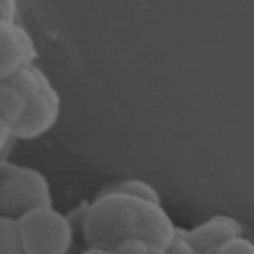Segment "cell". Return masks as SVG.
<instances>
[{"label": "cell", "instance_id": "6da1fadb", "mask_svg": "<svg viewBox=\"0 0 254 254\" xmlns=\"http://www.w3.org/2000/svg\"><path fill=\"white\" fill-rule=\"evenodd\" d=\"M75 224L85 246L93 248H113L127 240H143L167 250L177 234V224L161 200L107 187L77 208Z\"/></svg>", "mask_w": 254, "mask_h": 254}, {"label": "cell", "instance_id": "7a4b0ae2", "mask_svg": "<svg viewBox=\"0 0 254 254\" xmlns=\"http://www.w3.org/2000/svg\"><path fill=\"white\" fill-rule=\"evenodd\" d=\"M10 81L24 95V113L12 127L14 141H34L50 133L62 113V97L50 75L34 65L18 71Z\"/></svg>", "mask_w": 254, "mask_h": 254}, {"label": "cell", "instance_id": "3957f363", "mask_svg": "<svg viewBox=\"0 0 254 254\" xmlns=\"http://www.w3.org/2000/svg\"><path fill=\"white\" fill-rule=\"evenodd\" d=\"M54 206L52 187L46 175L34 167L0 161V216L20 218L22 214Z\"/></svg>", "mask_w": 254, "mask_h": 254}, {"label": "cell", "instance_id": "277c9868", "mask_svg": "<svg viewBox=\"0 0 254 254\" xmlns=\"http://www.w3.org/2000/svg\"><path fill=\"white\" fill-rule=\"evenodd\" d=\"M16 222L22 254H69L75 226L62 210L54 206L34 208L16 218Z\"/></svg>", "mask_w": 254, "mask_h": 254}, {"label": "cell", "instance_id": "5b68a950", "mask_svg": "<svg viewBox=\"0 0 254 254\" xmlns=\"http://www.w3.org/2000/svg\"><path fill=\"white\" fill-rule=\"evenodd\" d=\"M36 60L38 46L32 34L20 22H0V81H8Z\"/></svg>", "mask_w": 254, "mask_h": 254}, {"label": "cell", "instance_id": "8992f818", "mask_svg": "<svg viewBox=\"0 0 254 254\" xmlns=\"http://www.w3.org/2000/svg\"><path fill=\"white\" fill-rule=\"evenodd\" d=\"M185 234H187V240L200 254H204V252L216 248L218 244H222V242H226L234 236H242L244 226L234 216L214 214V216L202 220L200 224H196L192 228H185Z\"/></svg>", "mask_w": 254, "mask_h": 254}, {"label": "cell", "instance_id": "52a82bcc", "mask_svg": "<svg viewBox=\"0 0 254 254\" xmlns=\"http://www.w3.org/2000/svg\"><path fill=\"white\" fill-rule=\"evenodd\" d=\"M24 95L22 91L8 79V81H0V117L8 123L10 131L12 127L20 121L22 113H24Z\"/></svg>", "mask_w": 254, "mask_h": 254}, {"label": "cell", "instance_id": "ba28073f", "mask_svg": "<svg viewBox=\"0 0 254 254\" xmlns=\"http://www.w3.org/2000/svg\"><path fill=\"white\" fill-rule=\"evenodd\" d=\"M79 254H165V248L151 244V242H143V240H127L113 248L85 246V250H81Z\"/></svg>", "mask_w": 254, "mask_h": 254}, {"label": "cell", "instance_id": "9c48e42d", "mask_svg": "<svg viewBox=\"0 0 254 254\" xmlns=\"http://www.w3.org/2000/svg\"><path fill=\"white\" fill-rule=\"evenodd\" d=\"M0 254H22L16 218L0 216Z\"/></svg>", "mask_w": 254, "mask_h": 254}, {"label": "cell", "instance_id": "30bf717a", "mask_svg": "<svg viewBox=\"0 0 254 254\" xmlns=\"http://www.w3.org/2000/svg\"><path fill=\"white\" fill-rule=\"evenodd\" d=\"M107 189L119 190V192H129V194H137V196H145V198H151V200H161L157 189L153 185L145 183L143 179H125V181H119L115 185H109Z\"/></svg>", "mask_w": 254, "mask_h": 254}, {"label": "cell", "instance_id": "8fae6325", "mask_svg": "<svg viewBox=\"0 0 254 254\" xmlns=\"http://www.w3.org/2000/svg\"><path fill=\"white\" fill-rule=\"evenodd\" d=\"M204 254H254V244L246 234H242V236H234V238L218 244L216 248H212Z\"/></svg>", "mask_w": 254, "mask_h": 254}, {"label": "cell", "instance_id": "7c38bea8", "mask_svg": "<svg viewBox=\"0 0 254 254\" xmlns=\"http://www.w3.org/2000/svg\"><path fill=\"white\" fill-rule=\"evenodd\" d=\"M165 254H200V252L187 240L185 228L183 226H177V234H175L171 246L165 250Z\"/></svg>", "mask_w": 254, "mask_h": 254}, {"label": "cell", "instance_id": "4fadbf2b", "mask_svg": "<svg viewBox=\"0 0 254 254\" xmlns=\"http://www.w3.org/2000/svg\"><path fill=\"white\" fill-rule=\"evenodd\" d=\"M12 143H14V137H12V131L8 127V123L0 117V161H4L12 149Z\"/></svg>", "mask_w": 254, "mask_h": 254}, {"label": "cell", "instance_id": "5bb4252c", "mask_svg": "<svg viewBox=\"0 0 254 254\" xmlns=\"http://www.w3.org/2000/svg\"><path fill=\"white\" fill-rule=\"evenodd\" d=\"M20 6L14 0H0V22H18Z\"/></svg>", "mask_w": 254, "mask_h": 254}]
</instances>
